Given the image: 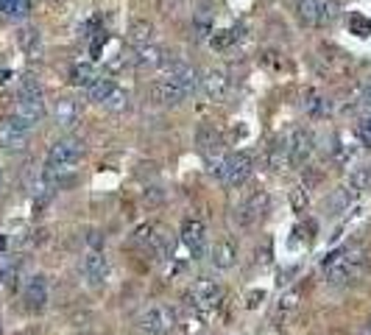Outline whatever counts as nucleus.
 <instances>
[{"label": "nucleus", "instance_id": "obj_31", "mask_svg": "<svg viewBox=\"0 0 371 335\" xmlns=\"http://www.w3.org/2000/svg\"><path fill=\"white\" fill-rule=\"evenodd\" d=\"M349 26H352V31L357 34V36H369L371 34V20L360 17V14H352V17H349Z\"/></svg>", "mask_w": 371, "mask_h": 335}, {"label": "nucleus", "instance_id": "obj_15", "mask_svg": "<svg viewBox=\"0 0 371 335\" xmlns=\"http://www.w3.org/2000/svg\"><path fill=\"white\" fill-rule=\"evenodd\" d=\"M209 260H212V266L215 268H232L237 260V246L235 240H229V237H224V240H215V246L209 249Z\"/></svg>", "mask_w": 371, "mask_h": 335}, {"label": "nucleus", "instance_id": "obj_26", "mask_svg": "<svg viewBox=\"0 0 371 335\" xmlns=\"http://www.w3.org/2000/svg\"><path fill=\"white\" fill-rule=\"evenodd\" d=\"M129 103H132L129 93H126V90H120V87H115V90L106 96V100H103L101 106L103 109H109V112H126V109H129Z\"/></svg>", "mask_w": 371, "mask_h": 335}, {"label": "nucleus", "instance_id": "obj_34", "mask_svg": "<svg viewBox=\"0 0 371 335\" xmlns=\"http://www.w3.org/2000/svg\"><path fill=\"white\" fill-rule=\"evenodd\" d=\"M291 199H293V204H296V207L302 210L304 204H307V187H304V185H299V187H296V190L291 193Z\"/></svg>", "mask_w": 371, "mask_h": 335}, {"label": "nucleus", "instance_id": "obj_1", "mask_svg": "<svg viewBox=\"0 0 371 335\" xmlns=\"http://www.w3.org/2000/svg\"><path fill=\"white\" fill-rule=\"evenodd\" d=\"M324 277L330 285H349V282H357L363 277V268H366V254L360 249H346V252H333L324 263Z\"/></svg>", "mask_w": 371, "mask_h": 335}, {"label": "nucleus", "instance_id": "obj_29", "mask_svg": "<svg viewBox=\"0 0 371 335\" xmlns=\"http://www.w3.org/2000/svg\"><path fill=\"white\" fill-rule=\"evenodd\" d=\"M338 11H340L338 0H318V26H330L338 17Z\"/></svg>", "mask_w": 371, "mask_h": 335}, {"label": "nucleus", "instance_id": "obj_30", "mask_svg": "<svg viewBox=\"0 0 371 335\" xmlns=\"http://www.w3.org/2000/svg\"><path fill=\"white\" fill-rule=\"evenodd\" d=\"M299 302H302V294L293 288V291L282 294V299H279V304H276V313H279V316H291V313L299 307Z\"/></svg>", "mask_w": 371, "mask_h": 335}, {"label": "nucleus", "instance_id": "obj_14", "mask_svg": "<svg viewBox=\"0 0 371 335\" xmlns=\"http://www.w3.org/2000/svg\"><path fill=\"white\" fill-rule=\"evenodd\" d=\"M78 118H81V103H78V100L75 98L56 100V106H53V120H56V126L73 129V126L78 123Z\"/></svg>", "mask_w": 371, "mask_h": 335}, {"label": "nucleus", "instance_id": "obj_22", "mask_svg": "<svg viewBox=\"0 0 371 335\" xmlns=\"http://www.w3.org/2000/svg\"><path fill=\"white\" fill-rule=\"evenodd\" d=\"M17 45H20L28 56H36L39 48H42V36H39L36 29H20V34H17Z\"/></svg>", "mask_w": 371, "mask_h": 335}, {"label": "nucleus", "instance_id": "obj_25", "mask_svg": "<svg viewBox=\"0 0 371 335\" xmlns=\"http://www.w3.org/2000/svg\"><path fill=\"white\" fill-rule=\"evenodd\" d=\"M95 78H98V73H95V67L93 65H75L70 70V81H73L75 87H84V90H87Z\"/></svg>", "mask_w": 371, "mask_h": 335}, {"label": "nucleus", "instance_id": "obj_8", "mask_svg": "<svg viewBox=\"0 0 371 335\" xmlns=\"http://www.w3.org/2000/svg\"><path fill=\"white\" fill-rule=\"evenodd\" d=\"M251 173H254V160H251V154H229L226 170H224V179H221V182H226L229 187H240Z\"/></svg>", "mask_w": 371, "mask_h": 335}, {"label": "nucleus", "instance_id": "obj_36", "mask_svg": "<svg viewBox=\"0 0 371 335\" xmlns=\"http://www.w3.org/2000/svg\"><path fill=\"white\" fill-rule=\"evenodd\" d=\"M257 299H266V291H254V294H249V307H254Z\"/></svg>", "mask_w": 371, "mask_h": 335}, {"label": "nucleus", "instance_id": "obj_11", "mask_svg": "<svg viewBox=\"0 0 371 335\" xmlns=\"http://www.w3.org/2000/svg\"><path fill=\"white\" fill-rule=\"evenodd\" d=\"M199 90H202L212 103H221V100L229 96V76H226L224 70H207L202 76Z\"/></svg>", "mask_w": 371, "mask_h": 335}, {"label": "nucleus", "instance_id": "obj_39", "mask_svg": "<svg viewBox=\"0 0 371 335\" xmlns=\"http://www.w3.org/2000/svg\"><path fill=\"white\" fill-rule=\"evenodd\" d=\"M366 335H371V324H369V327H366Z\"/></svg>", "mask_w": 371, "mask_h": 335}, {"label": "nucleus", "instance_id": "obj_35", "mask_svg": "<svg viewBox=\"0 0 371 335\" xmlns=\"http://www.w3.org/2000/svg\"><path fill=\"white\" fill-rule=\"evenodd\" d=\"M360 100H363L366 106H371V78L360 87Z\"/></svg>", "mask_w": 371, "mask_h": 335}, {"label": "nucleus", "instance_id": "obj_33", "mask_svg": "<svg viewBox=\"0 0 371 335\" xmlns=\"http://www.w3.org/2000/svg\"><path fill=\"white\" fill-rule=\"evenodd\" d=\"M209 34H212L209 20H207V17H196V36H199V39H207Z\"/></svg>", "mask_w": 371, "mask_h": 335}, {"label": "nucleus", "instance_id": "obj_10", "mask_svg": "<svg viewBox=\"0 0 371 335\" xmlns=\"http://www.w3.org/2000/svg\"><path fill=\"white\" fill-rule=\"evenodd\" d=\"M182 243L190 249V254L193 257H202L204 252H207V227H204V221L199 218H187L184 224H182Z\"/></svg>", "mask_w": 371, "mask_h": 335}, {"label": "nucleus", "instance_id": "obj_7", "mask_svg": "<svg viewBox=\"0 0 371 335\" xmlns=\"http://www.w3.org/2000/svg\"><path fill=\"white\" fill-rule=\"evenodd\" d=\"M266 212H268V193L257 190L237 210V221H240V227H254V224H260L266 218Z\"/></svg>", "mask_w": 371, "mask_h": 335}, {"label": "nucleus", "instance_id": "obj_32", "mask_svg": "<svg viewBox=\"0 0 371 335\" xmlns=\"http://www.w3.org/2000/svg\"><path fill=\"white\" fill-rule=\"evenodd\" d=\"M357 137H360L363 145H369L371 148V115H366V118L357 123Z\"/></svg>", "mask_w": 371, "mask_h": 335}, {"label": "nucleus", "instance_id": "obj_12", "mask_svg": "<svg viewBox=\"0 0 371 335\" xmlns=\"http://www.w3.org/2000/svg\"><path fill=\"white\" fill-rule=\"evenodd\" d=\"M23 302H26V307L31 310V313H39L45 304H48V279L45 277H31L28 282H26V288H23Z\"/></svg>", "mask_w": 371, "mask_h": 335}, {"label": "nucleus", "instance_id": "obj_38", "mask_svg": "<svg viewBox=\"0 0 371 335\" xmlns=\"http://www.w3.org/2000/svg\"><path fill=\"white\" fill-rule=\"evenodd\" d=\"M0 252H6V234H0Z\"/></svg>", "mask_w": 371, "mask_h": 335}, {"label": "nucleus", "instance_id": "obj_2", "mask_svg": "<svg viewBox=\"0 0 371 335\" xmlns=\"http://www.w3.org/2000/svg\"><path fill=\"white\" fill-rule=\"evenodd\" d=\"M81 157H84V143H81L78 137H62V140H56V143L51 145L45 176H48V182L53 185V190H56L59 182H62V173H68Z\"/></svg>", "mask_w": 371, "mask_h": 335}, {"label": "nucleus", "instance_id": "obj_13", "mask_svg": "<svg viewBox=\"0 0 371 335\" xmlns=\"http://www.w3.org/2000/svg\"><path fill=\"white\" fill-rule=\"evenodd\" d=\"M106 271H109V263H106L103 252L93 249V252H87V254H84V260H81V274H84L93 285H98V282L106 279Z\"/></svg>", "mask_w": 371, "mask_h": 335}, {"label": "nucleus", "instance_id": "obj_24", "mask_svg": "<svg viewBox=\"0 0 371 335\" xmlns=\"http://www.w3.org/2000/svg\"><path fill=\"white\" fill-rule=\"evenodd\" d=\"M0 11L11 20H23L31 11V0H0Z\"/></svg>", "mask_w": 371, "mask_h": 335}, {"label": "nucleus", "instance_id": "obj_5", "mask_svg": "<svg viewBox=\"0 0 371 335\" xmlns=\"http://www.w3.org/2000/svg\"><path fill=\"white\" fill-rule=\"evenodd\" d=\"M190 304L193 307H199V310H215L221 299H224V288L215 282V279H199V282H193V288H190Z\"/></svg>", "mask_w": 371, "mask_h": 335}, {"label": "nucleus", "instance_id": "obj_16", "mask_svg": "<svg viewBox=\"0 0 371 335\" xmlns=\"http://www.w3.org/2000/svg\"><path fill=\"white\" fill-rule=\"evenodd\" d=\"M196 145H199V151H202L204 157H209V154H215V151H224V137L221 132L215 129V126H199V132H196Z\"/></svg>", "mask_w": 371, "mask_h": 335}, {"label": "nucleus", "instance_id": "obj_21", "mask_svg": "<svg viewBox=\"0 0 371 335\" xmlns=\"http://www.w3.org/2000/svg\"><path fill=\"white\" fill-rule=\"evenodd\" d=\"M355 199H357V190H355L352 185H340L338 190H333V196H330V207H333L335 212H340V210H349V207L355 204Z\"/></svg>", "mask_w": 371, "mask_h": 335}, {"label": "nucleus", "instance_id": "obj_23", "mask_svg": "<svg viewBox=\"0 0 371 335\" xmlns=\"http://www.w3.org/2000/svg\"><path fill=\"white\" fill-rule=\"evenodd\" d=\"M115 87H117V84H115L112 78L98 76V78H95V81L87 87V96H90V100H95V103H103V100H106V96H109Z\"/></svg>", "mask_w": 371, "mask_h": 335}, {"label": "nucleus", "instance_id": "obj_9", "mask_svg": "<svg viewBox=\"0 0 371 335\" xmlns=\"http://www.w3.org/2000/svg\"><path fill=\"white\" fill-rule=\"evenodd\" d=\"M288 148H291V163L293 165H304L310 163L313 151H315V134L310 129H296L288 137Z\"/></svg>", "mask_w": 371, "mask_h": 335}, {"label": "nucleus", "instance_id": "obj_6", "mask_svg": "<svg viewBox=\"0 0 371 335\" xmlns=\"http://www.w3.org/2000/svg\"><path fill=\"white\" fill-rule=\"evenodd\" d=\"M28 126L20 120V118H6L3 123H0V145L6 148V151H20V148H26V140H28Z\"/></svg>", "mask_w": 371, "mask_h": 335}, {"label": "nucleus", "instance_id": "obj_40", "mask_svg": "<svg viewBox=\"0 0 371 335\" xmlns=\"http://www.w3.org/2000/svg\"><path fill=\"white\" fill-rule=\"evenodd\" d=\"M0 182H3V173H0Z\"/></svg>", "mask_w": 371, "mask_h": 335}, {"label": "nucleus", "instance_id": "obj_18", "mask_svg": "<svg viewBox=\"0 0 371 335\" xmlns=\"http://www.w3.org/2000/svg\"><path fill=\"white\" fill-rule=\"evenodd\" d=\"M302 109L310 115V118H327L330 109H333V103H330V98H324L318 90H304Z\"/></svg>", "mask_w": 371, "mask_h": 335}, {"label": "nucleus", "instance_id": "obj_4", "mask_svg": "<svg viewBox=\"0 0 371 335\" xmlns=\"http://www.w3.org/2000/svg\"><path fill=\"white\" fill-rule=\"evenodd\" d=\"M176 321H179V316H176V310H173L170 304H151V307H145V310L137 316L140 330L148 335L170 333V330L176 327Z\"/></svg>", "mask_w": 371, "mask_h": 335}, {"label": "nucleus", "instance_id": "obj_37", "mask_svg": "<svg viewBox=\"0 0 371 335\" xmlns=\"http://www.w3.org/2000/svg\"><path fill=\"white\" fill-rule=\"evenodd\" d=\"M90 246H101V232H90Z\"/></svg>", "mask_w": 371, "mask_h": 335}, {"label": "nucleus", "instance_id": "obj_28", "mask_svg": "<svg viewBox=\"0 0 371 335\" xmlns=\"http://www.w3.org/2000/svg\"><path fill=\"white\" fill-rule=\"evenodd\" d=\"M349 185L357 190V193H363V190H371V165H360L355 168L352 173H349Z\"/></svg>", "mask_w": 371, "mask_h": 335}, {"label": "nucleus", "instance_id": "obj_3", "mask_svg": "<svg viewBox=\"0 0 371 335\" xmlns=\"http://www.w3.org/2000/svg\"><path fill=\"white\" fill-rule=\"evenodd\" d=\"M45 93L39 87L34 76H26L23 84H20V96H17V106H14V118H20L28 129L36 126L42 118H45Z\"/></svg>", "mask_w": 371, "mask_h": 335}, {"label": "nucleus", "instance_id": "obj_17", "mask_svg": "<svg viewBox=\"0 0 371 335\" xmlns=\"http://www.w3.org/2000/svg\"><path fill=\"white\" fill-rule=\"evenodd\" d=\"M165 59H168V53L157 45V42H148V45H140L135 53V62L137 67H148V70H154V67H162L165 65Z\"/></svg>", "mask_w": 371, "mask_h": 335}, {"label": "nucleus", "instance_id": "obj_19", "mask_svg": "<svg viewBox=\"0 0 371 335\" xmlns=\"http://www.w3.org/2000/svg\"><path fill=\"white\" fill-rule=\"evenodd\" d=\"M266 163L271 170H285L291 168V148H288V140H273L268 145V154H266Z\"/></svg>", "mask_w": 371, "mask_h": 335}, {"label": "nucleus", "instance_id": "obj_20", "mask_svg": "<svg viewBox=\"0 0 371 335\" xmlns=\"http://www.w3.org/2000/svg\"><path fill=\"white\" fill-rule=\"evenodd\" d=\"M129 42H132L135 48L154 42V26H151L148 20H135V23L129 26Z\"/></svg>", "mask_w": 371, "mask_h": 335}, {"label": "nucleus", "instance_id": "obj_27", "mask_svg": "<svg viewBox=\"0 0 371 335\" xmlns=\"http://www.w3.org/2000/svg\"><path fill=\"white\" fill-rule=\"evenodd\" d=\"M296 14L304 26H318V0H296Z\"/></svg>", "mask_w": 371, "mask_h": 335}]
</instances>
